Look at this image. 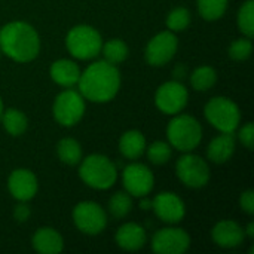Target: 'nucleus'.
Segmentation results:
<instances>
[{
    "instance_id": "1",
    "label": "nucleus",
    "mask_w": 254,
    "mask_h": 254,
    "mask_svg": "<svg viewBox=\"0 0 254 254\" xmlns=\"http://www.w3.org/2000/svg\"><path fill=\"white\" fill-rule=\"evenodd\" d=\"M79 92L92 103H107L116 97L121 88V73L107 61L92 63L77 80Z\"/></svg>"
},
{
    "instance_id": "2",
    "label": "nucleus",
    "mask_w": 254,
    "mask_h": 254,
    "mask_svg": "<svg viewBox=\"0 0 254 254\" xmlns=\"http://www.w3.org/2000/svg\"><path fill=\"white\" fill-rule=\"evenodd\" d=\"M0 51L16 63H30L39 55L40 37L28 22L12 21L0 28Z\"/></svg>"
},
{
    "instance_id": "3",
    "label": "nucleus",
    "mask_w": 254,
    "mask_h": 254,
    "mask_svg": "<svg viewBox=\"0 0 254 254\" xmlns=\"http://www.w3.org/2000/svg\"><path fill=\"white\" fill-rule=\"evenodd\" d=\"M79 164V176L86 186L98 190H106L116 183L118 170L107 156L94 153L82 159Z\"/></svg>"
},
{
    "instance_id": "4",
    "label": "nucleus",
    "mask_w": 254,
    "mask_h": 254,
    "mask_svg": "<svg viewBox=\"0 0 254 254\" xmlns=\"http://www.w3.org/2000/svg\"><path fill=\"white\" fill-rule=\"evenodd\" d=\"M167 137L171 147L180 152H192L202 140L201 124L190 115H174L167 127Z\"/></svg>"
},
{
    "instance_id": "5",
    "label": "nucleus",
    "mask_w": 254,
    "mask_h": 254,
    "mask_svg": "<svg viewBox=\"0 0 254 254\" xmlns=\"http://www.w3.org/2000/svg\"><path fill=\"white\" fill-rule=\"evenodd\" d=\"M65 46L74 58L91 60L101 52L103 37L94 27L80 24L67 33Z\"/></svg>"
},
{
    "instance_id": "6",
    "label": "nucleus",
    "mask_w": 254,
    "mask_h": 254,
    "mask_svg": "<svg viewBox=\"0 0 254 254\" xmlns=\"http://www.w3.org/2000/svg\"><path fill=\"white\" fill-rule=\"evenodd\" d=\"M207 121L220 132H235L241 122V112L235 101L228 97L211 98L204 109Z\"/></svg>"
},
{
    "instance_id": "7",
    "label": "nucleus",
    "mask_w": 254,
    "mask_h": 254,
    "mask_svg": "<svg viewBox=\"0 0 254 254\" xmlns=\"http://www.w3.org/2000/svg\"><path fill=\"white\" fill-rule=\"evenodd\" d=\"M52 113L55 121L63 127H73L85 115V98L74 89H64L54 101Z\"/></svg>"
},
{
    "instance_id": "8",
    "label": "nucleus",
    "mask_w": 254,
    "mask_h": 254,
    "mask_svg": "<svg viewBox=\"0 0 254 254\" xmlns=\"http://www.w3.org/2000/svg\"><path fill=\"white\" fill-rule=\"evenodd\" d=\"M176 174L179 180L192 189H199L208 185L210 182V167L198 155H192L186 152L182 158H179L176 164Z\"/></svg>"
},
{
    "instance_id": "9",
    "label": "nucleus",
    "mask_w": 254,
    "mask_h": 254,
    "mask_svg": "<svg viewBox=\"0 0 254 254\" xmlns=\"http://www.w3.org/2000/svg\"><path fill=\"white\" fill-rule=\"evenodd\" d=\"M73 222L82 234L98 235L107 226V214L97 202L83 201L73 208Z\"/></svg>"
},
{
    "instance_id": "10",
    "label": "nucleus",
    "mask_w": 254,
    "mask_h": 254,
    "mask_svg": "<svg viewBox=\"0 0 254 254\" xmlns=\"http://www.w3.org/2000/svg\"><path fill=\"white\" fill-rule=\"evenodd\" d=\"M189 100V92L186 86L179 80H170L162 83L155 94L156 107L165 115H177L180 113Z\"/></svg>"
},
{
    "instance_id": "11",
    "label": "nucleus",
    "mask_w": 254,
    "mask_h": 254,
    "mask_svg": "<svg viewBox=\"0 0 254 254\" xmlns=\"http://www.w3.org/2000/svg\"><path fill=\"white\" fill-rule=\"evenodd\" d=\"M177 48H179L177 36L170 30L161 31L156 36H153L147 43L144 51V58L150 65L161 67L173 60V57L177 52Z\"/></svg>"
},
{
    "instance_id": "12",
    "label": "nucleus",
    "mask_w": 254,
    "mask_h": 254,
    "mask_svg": "<svg viewBox=\"0 0 254 254\" xmlns=\"http://www.w3.org/2000/svg\"><path fill=\"white\" fill-rule=\"evenodd\" d=\"M122 183L125 192H128L131 196L141 198L147 196L152 192L155 186V177L153 173L144 164L132 162L124 168Z\"/></svg>"
},
{
    "instance_id": "13",
    "label": "nucleus",
    "mask_w": 254,
    "mask_h": 254,
    "mask_svg": "<svg viewBox=\"0 0 254 254\" xmlns=\"http://www.w3.org/2000/svg\"><path fill=\"white\" fill-rule=\"evenodd\" d=\"M190 246V237L180 228L159 229L152 238V250L156 254H183Z\"/></svg>"
},
{
    "instance_id": "14",
    "label": "nucleus",
    "mask_w": 254,
    "mask_h": 254,
    "mask_svg": "<svg viewBox=\"0 0 254 254\" xmlns=\"http://www.w3.org/2000/svg\"><path fill=\"white\" fill-rule=\"evenodd\" d=\"M152 210L165 223H179L186 214L183 199L173 192H161L152 199Z\"/></svg>"
},
{
    "instance_id": "15",
    "label": "nucleus",
    "mask_w": 254,
    "mask_h": 254,
    "mask_svg": "<svg viewBox=\"0 0 254 254\" xmlns=\"http://www.w3.org/2000/svg\"><path fill=\"white\" fill-rule=\"evenodd\" d=\"M37 188L39 183L36 176L25 168L13 170L7 179V189L10 195L19 202H27L33 199L37 193Z\"/></svg>"
},
{
    "instance_id": "16",
    "label": "nucleus",
    "mask_w": 254,
    "mask_h": 254,
    "mask_svg": "<svg viewBox=\"0 0 254 254\" xmlns=\"http://www.w3.org/2000/svg\"><path fill=\"white\" fill-rule=\"evenodd\" d=\"M213 241L223 249H235L246 240L244 229L234 220H222L211 231Z\"/></svg>"
},
{
    "instance_id": "17",
    "label": "nucleus",
    "mask_w": 254,
    "mask_h": 254,
    "mask_svg": "<svg viewBox=\"0 0 254 254\" xmlns=\"http://www.w3.org/2000/svg\"><path fill=\"white\" fill-rule=\"evenodd\" d=\"M147 240L146 231L138 223H125L116 232V244L125 252H137L144 247Z\"/></svg>"
},
{
    "instance_id": "18",
    "label": "nucleus",
    "mask_w": 254,
    "mask_h": 254,
    "mask_svg": "<svg viewBox=\"0 0 254 254\" xmlns=\"http://www.w3.org/2000/svg\"><path fill=\"white\" fill-rule=\"evenodd\" d=\"M237 149V138L234 132H222L220 135L214 137L207 149V156L214 164H225L228 162Z\"/></svg>"
},
{
    "instance_id": "19",
    "label": "nucleus",
    "mask_w": 254,
    "mask_h": 254,
    "mask_svg": "<svg viewBox=\"0 0 254 254\" xmlns=\"http://www.w3.org/2000/svg\"><path fill=\"white\" fill-rule=\"evenodd\" d=\"M33 249L40 254H58L64 249V240L58 231L52 228H40L31 240Z\"/></svg>"
},
{
    "instance_id": "20",
    "label": "nucleus",
    "mask_w": 254,
    "mask_h": 254,
    "mask_svg": "<svg viewBox=\"0 0 254 254\" xmlns=\"http://www.w3.org/2000/svg\"><path fill=\"white\" fill-rule=\"evenodd\" d=\"M49 74L55 83L64 88H71L77 83L80 77V70L77 64L71 60H57L51 65Z\"/></svg>"
},
{
    "instance_id": "21",
    "label": "nucleus",
    "mask_w": 254,
    "mask_h": 254,
    "mask_svg": "<svg viewBox=\"0 0 254 254\" xmlns=\"http://www.w3.org/2000/svg\"><path fill=\"white\" fill-rule=\"evenodd\" d=\"M146 138L144 135L137 131V129H131L122 134L121 140H119V152L122 156H125L127 159H138L144 152H146Z\"/></svg>"
},
{
    "instance_id": "22",
    "label": "nucleus",
    "mask_w": 254,
    "mask_h": 254,
    "mask_svg": "<svg viewBox=\"0 0 254 254\" xmlns=\"http://www.w3.org/2000/svg\"><path fill=\"white\" fill-rule=\"evenodd\" d=\"M0 118H1V122H3V128L12 137H19L27 131L28 119L21 110H18V109L3 110Z\"/></svg>"
},
{
    "instance_id": "23",
    "label": "nucleus",
    "mask_w": 254,
    "mask_h": 254,
    "mask_svg": "<svg viewBox=\"0 0 254 254\" xmlns=\"http://www.w3.org/2000/svg\"><path fill=\"white\" fill-rule=\"evenodd\" d=\"M57 153L61 162L67 165H77L82 161V147L74 138H63L57 146Z\"/></svg>"
},
{
    "instance_id": "24",
    "label": "nucleus",
    "mask_w": 254,
    "mask_h": 254,
    "mask_svg": "<svg viewBox=\"0 0 254 254\" xmlns=\"http://www.w3.org/2000/svg\"><path fill=\"white\" fill-rule=\"evenodd\" d=\"M101 52L104 55V61H107L113 65H118L127 60L129 51H128V45L124 40L112 39V40H107L106 43H103Z\"/></svg>"
},
{
    "instance_id": "25",
    "label": "nucleus",
    "mask_w": 254,
    "mask_h": 254,
    "mask_svg": "<svg viewBox=\"0 0 254 254\" xmlns=\"http://www.w3.org/2000/svg\"><path fill=\"white\" fill-rule=\"evenodd\" d=\"M217 82V73L210 65H201L190 74V85L195 91L204 92L211 89Z\"/></svg>"
},
{
    "instance_id": "26",
    "label": "nucleus",
    "mask_w": 254,
    "mask_h": 254,
    "mask_svg": "<svg viewBox=\"0 0 254 254\" xmlns=\"http://www.w3.org/2000/svg\"><path fill=\"white\" fill-rule=\"evenodd\" d=\"M228 10V0H198V12L207 21L220 19Z\"/></svg>"
},
{
    "instance_id": "27",
    "label": "nucleus",
    "mask_w": 254,
    "mask_h": 254,
    "mask_svg": "<svg viewBox=\"0 0 254 254\" xmlns=\"http://www.w3.org/2000/svg\"><path fill=\"white\" fill-rule=\"evenodd\" d=\"M132 210V196L128 192H116L109 201V213L115 219H124Z\"/></svg>"
},
{
    "instance_id": "28",
    "label": "nucleus",
    "mask_w": 254,
    "mask_h": 254,
    "mask_svg": "<svg viewBox=\"0 0 254 254\" xmlns=\"http://www.w3.org/2000/svg\"><path fill=\"white\" fill-rule=\"evenodd\" d=\"M238 28L246 37L254 36V0H247L238 10Z\"/></svg>"
},
{
    "instance_id": "29",
    "label": "nucleus",
    "mask_w": 254,
    "mask_h": 254,
    "mask_svg": "<svg viewBox=\"0 0 254 254\" xmlns=\"http://www.w3.org/2000/svg\"><path fill=\"white\" fill-rule=\"evenodd\" d=\"M190 24V12L186 7H176L167 16V28L173 33L183 31Z\"/></svg>"
},
{
    "instance_id": "30",
    "label": "nucleus",
    "mask_w": 254,
    "mask_h": 254,
    "mask_svg": "<svg viewBox=\"0 0 254 254\" xmlns=\"http://www.w3.org/2000/svg\"><path fill=\"white\" fill-rule=\"evenodd\" d=\"M146 150H147L149 161L155 165H162V164L168 162L173 155L171 144L165 143V141H155L149 147H146Z\"/></svg>"
},
{
    "instance_id": "31",
    "label": "nucleus",
    "mask_w": 254,
    "mask_h": 254,
    "mask_svg": "<svg viewBox=\"0 0 254 254\" xmlns=\"http://www.w3.org/2000/svg\"><path fill=\"white\" fill-rule=\"evenodd\" d=\"M253 52V42L250 37H241L231 43L229 46V57L235 61L247 60Z\"/></svg>"
},
{
    "instance_id": "32",
    "label": "nucleus",
    "mask_w": 254,
    "mask_h": 254,
    "mask_svg": "<svg viewBox=\"0 0 254 254\" xmlns=\"http://www.w3.org/2000/svg\"><path fill=\"white\" fill-rule=\"evenodd\" d=\"M238 140L244 144V147H247L249 150H252L254 146V125L252 122H247L238 132Z\"/></svg>"
},
{
    "instance_id": "33",
    "label": "nucleus",
    "mask_w": 254,
    "mask_h": 254,
    "mask_svg": "<svg viewBox=\"0 0 254 254\" xmlns=\"http://www.w3.org/2000/svg\"><path fill=\"white\" fill-rule=\"evenodd\" d=\"M240 205L241 208L247 213V214H253L254 213V192L250 189V190H246L241 193L240 196Z\"/></svg>"
},
{
    "instance_id": "34",
    "label": "nucleus",
    "mask_w": 254,
    "mask_h": 254,
    "mask_svg": "<svg viewBox=\"0 0 254 254\" xmlns=\"http://www.w3.org/2000/svg\"><path fill=\"white\" fill-rule=\"evenodd\" d=\"M30 214H31V211H30V208L24 202H21L19 205H16L15 210H13V217L18 222H25L30 217Z\"/></svg>"
},
{
    "instance_id": "35",
    "label": "nucleus",
    "mask_w": 254,
    "mask_h": 254,
    "mask_svg": "<svg viewBox=\"0 0 254 254\" xmlns=\"http://www.w3.org/2000/svg\"><path fill=\"white\" fill-rule=\"evenodd\" d=\"M140 199H141V202H140L141 210H150L152 208V201L147 199V196H141Z\"/></svg>"
},
{
    "instance_id": "36",
    "label": "nucleus",
    "mask_w": 254,
    "mask_h": 254,
    "mask_svg": "<svg viewBox=\"0 0 254 254\" xmlns=\"http://www.w3.org/2000/svg\"><path fill=\"white\" fill-rule=\"evenodd\" d=\"M244 232H246V235H249L250 238H253L254 237V223L253 222H250V223H249V226H247V229H246Z\"/></svg>"
},
{
    "instance_id": "37",
    "label": "nucleus",
    "mask_w": 254,
    "mask_h": 254,
    "mask_svg": "<svg viewBox=\"0 0 254 254\" xmlns=\"http://www.w3.org/2000/svg\"><path fill=\"white\" fill-rule=\"evenodd\" d=\"M1 113H3V101L0 98V116H1Z\"/></svg>"
},
{
    "instance_id": "38",
    "label": "nucleus",
    "mask_w": 254,
    "mask_h": 254,
    "mask_svg": "<svg viewBox=\"0 0 254 254\" xmlns=\"http://www.w3.org/2000/svg\"><path fill=\"white\" fill-rule=\"evenodd\" d=\"M0 55H1V51H0Z\"/></svg>"
}]
</instances>
